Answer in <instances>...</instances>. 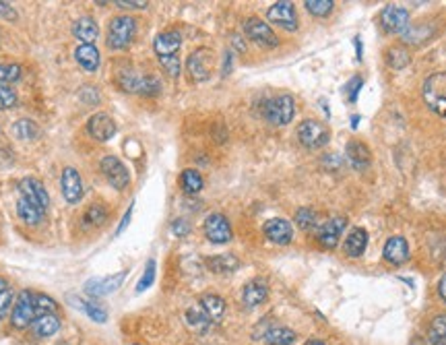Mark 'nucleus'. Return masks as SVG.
<instances>
[{"mask_svg": "<svg viewBox=\"0 0 446 345\" xmlns=\"http://www.w3.org/2000/svg\"><path fill=\"white\" fill-rule=\"evenodd\" d=\"M423 101L426 106L440 118H446V73H432L423 81Z\"/></svg>", "mask_w": 446, "mask_h": 345, "instance_id": "f257e3e1", "label": "nucleus"}, {"mask_svg": "<svg viewBox=\"0 0 446 345\" xmlns=\"http://www.w3.org/2000/svg\"><path fill=\"white\" fill-rule=\"evenodd\" d=\"M134 35H136V19H132L128 15L114 17L110 21V27H108V48L110 50H125L132 44Z\"/></svg>", "mask_w": 446, "mask_h": 345, "instance_id": "f03ea898", "label": "nucleus"}, {"mask_svg": "<svg viewBox=\"0 0 446 345\" xmlns=\"http://www.w3.org/2000/svg\"><path fill=\"white\" fill-rule=\"evenodd\" d=\"M262 114L265 118L275 126H286L293 120L295 116V101L291 95H277V97H271L265 101V108H262Z\"/></svg>", "mask_w": 446, "mask_h": 345, "instance_id": "7ed1b4c3", "label": "nucleus"}, {"mask_svg": "<svg viewBox=\"0 0 446 345\" xmlns=\"http://www.w3.org/2000/svg\"><path fill=\"white\" fill-rule=\"evenodd\" d=\"M213 64H215V56H213V50L209 48H198L194 50L189 61H186V70L191 75V79L194 83H205L211 79V73H213Z\"/></svg>", "mask_w": 446, "mask_h": 345, "instance_id": "20e7f679", "label": "nucleus"}, {"mask_svg": "<svg viewBox=\"0 0 446 345\" xmlns=\"http://www.w3.org/2000/svg\"><path fill=\"white\" fill-rule=\"evenodd\" d=\"M37 318V310H35V294L30 289H23L17 296V302L13 306V314H11V322L17 329H27L32 327L33 320Z\"/></svg>", "mask_w": 446, "mask_h": 345, "instance_id": "39448f33", "label": "nucleus"}, {"mask_svg": "<svg viewBox=\"0 0 446 345\" xmlns=\"http://www.w3.org/2000/svg\"><path fill=\"white\" fill-rule=\"evenodd\" d=\"M329 128L319 123V120H304L302 125L298 126V139L306 149H320L329 143Z\"/></svg>", "mask_w": 446, "mask_h": 345, "instance_id": "423d86ee", "label": "nucleus"}, {"mask_svg": "<svg viewBox=\"0 0 446 345\" xmlns=\"http://www.w3.org/2000/svg\"><path fill=\"white\" fill-rule=\"evenodd\" d=\"M106 180L116 190H125L130 184V174H128L127 165L116 156H106L99 163Z\"/></svg>", "mask_w": 446, "mask_h": 345, "instance_id": "0eeeda50", "label": "nucleus"}, {"mask_svg": "<svg viewBox=\"0 0 446 345\" xmlns=\"http://www.w3.org/2000/svg\"><path fill=\"white\" fill-rule=\"evenodd\" d=\"M267 19L279 27H283L286 32H295L298 30V15H295V6L293 2H275L269 11H267Z\"/></svg>", "mask_w": 446, "mask_h": 345, "instance_id": "6e6552de", "label": "nucleus"}, {"mask_svg": "<svg viewBox=\"0 0 446 345\" xmlns=\"http://www.w3.org/2000/svg\"><path fill=\"white\" fill-rule=\"evenodd\" d=\"M381 25L386 33H403L407 32L409 27V13L407 8L403 6H397V4H388L381 15Z\"/></svg>", "mask_w": 446, "mask_h": 345, "instance_id": "1a4fd4ad", "label": "nucleus"}, {"mask_svg": "<svg viewBox=\"0 0 446 345\" xmlns=\"http://www.w3.org/2000/svg\"><path fill=\"white\" fill-rule=\"evenodd\" d=\"M205 236L213 242V244H227L234 238L231 225L225 215L222 213H211L205 220Z\"/></svg>", "mask_w": 446, "mask_h": 345, "instance_id": "9d476101", "label": "nucleus"}, {"mask_svg": "<svg viewBox=\"0 0 446 345\" xmlns=\"http://www.w3.org/2000/svg\"><path fill=\"white\" fill-rule=\"evenodd\" d=\"M244 33H246L255 44L262 46V48H275V46L279 44L277 35H275V32L269 27V23L260 21L258 17H253V19H248V21L244 23Z\"/></svg>", "mask_w": 446, "mask_h": 345, "instance_id": "9b49d317", "label": "nucleus"}, {"mask_svg": "<svg viewBox=\"0 0 446 345\" xmlns=\"http://www.w3.org/2000/svg\"><path fill=\"white\" fill-rule=\"evenodd\" d=\"M19 190H21V196L25 201H30L33 207H37L39 211H46L48 205H50V196L46 192V187L35 180V178H23L19 182Z\"/></svg>", "mask_w": 446, "mask_h": 345, "instance_id": "f8f14e48", "label": "nucleus"}, {"mask_svg": "<svg viewBox=\"0 0 446 345\" xmlns=\"http://www.w3.org/2000/svg\"><path fill=\"white\" fill-rule=\"evenodd\" d=\"M60 190L66 203L77 205L83 199V178L75 168H64L63 178H60Z\"/></svg>", "mask_w": 446, "mask_h": 345, "instance_id": "ddd939ff", "label": "nucleus"}, {"mask_svg": "<svg viewBox=\"0 0 446 345\" xmlns=\"http://www.w3.org/2000/svg\"><path fill=\"white\" fill-rule=\"evenodd\" d=\"M87 132H89L96 141L106 143V141H110V139L116 134V123L112 120L110 114L99 112V114H94V116L87 120Z\"/></svg>", "mask_w": 446, "mask_h": 345, "instance_id": "4468645a", "label": "nucleus"}, {"mask_svg": "<svg viewBox=\"0 0 446 345\" xmlns=\"http://www.w3.org/2000/svg\"><path fill=\"white\" fill-rule=\"evenodd\" d=\"M125 277H127V273H125V271H120V273L110 275V277H96V280H89V282L85 283V291H87L91 298L108 296V294L116 291V289L122 285Z\"/></svg>", "mask_w": 446, "mask_h": 345, "instance_id": "2eb2a0df", "label": "nucleus"}, {"mask_svg": "<svg viewBox=\"0 0 446 345\" xmlns=\"http://www.w3.org/2000/svg\"><path fill=\"white\" fill-rule=\"evenodd\" d=\"M343 230H345V220L343 218H333V220H329L326 223L320 225L319 232H317V240L324 249L331 251V249H335L339 244V238H341Z\"/></svg>", "mask_w": 446, "mask_h": 345, "instance_id": "dca6fc26", "label": "nucleus"}, {"mask_svg": "<svg viewBox=\"0 0 446 345\" xmlns=\"http://www.w3.org/2000/svg\"><path fill=\"white\" fill-rule=\"evenodd\" d=\"M182 46V35L174 30L170 32H161L155 42H153V50L158 54V58H172V56H178V50Z\"/></svg>", "mask_w": 446, "mask_h": 345, "instance_id": "f3484780", "label": "nucleus"}, {"mask_svg": "<svg viewBox=\"0 0 446 345\" xmlns=\"http://www.w3.org/2000/svg\"><path fill=\"white\" fill-rule=\"evenodd\" d=\"M345 157H348V161H350L351 168H353V170H357V172L368 170V168H370V163H372V153H370L368 145H366V143H362V141H355V139L345 145Z\"/></svg>", "mask_w": 446, "mask_h": 345, "instance_id": "a211bd4d", "label": "nucleus"}, {"mask_svg": "<svg viewBox=\"0 0 446 345\" xmlns=\"http://www.w3.org/2000/svg\"><path fill=\"white\" fill-rule=\"evenodd\" d=\"M262 232H265V236L271 240V242H275V244H289L291 242V238H293V227H291V223L287 220H281V218H273V220H269L265 223V227H262Z\"/></svg>", "mask_w": 446, "mask_h": 345, "instance_id": "6ab92c4d", "label": "nucleus"}, {"mask_svg": "<svg viewBox=\"0 0 446 345\" xmlns=\"http://www.w3.org/2000/svg\"><path fill=\"white\" fill-rule=\"evenodd\" d=\"M383 256L386 263H390V265H395V267L403 265V263L409 258V244H407V240H405L403 236H393V238H388L386 244H384Z\"/></svg>", "mask_w": 446, "mask_h": 345, "instance_id": "aec40b11", "label": "nucleus"}, {"mask_svg": "<svg viewBox=\"0 0 446 345\" xmlns=\"http://www.w3.org/2000/svg\"><path fill=\"white\" fill-rule=\"evenodd\" d=\"M269 296V287L262 280H255V282H248L244 285V291H242V302L244 306L248 308H255V306H260Z\"/></svg>", "mask_w": 446, "mask_h": 345, "instance_id": "412c9836", "label": "nucleus"}, {"mask_svg": "<svg viewBox=\"0 0 446 345\" xmlns=\"http://www.w3.org/2000/svg\"><path fill=\"white\" fill-rule=\"evenodd\" d=\"M72 35L81 42V44H94L99 35V27H97L96 19L91 17H81L72 23Z\"/></svg>", "mask_w": 446, "mask_h": 345, "instance_id": "4be33fe9", "label": "nucleus"}, {"mask_svg": "<svg viewBox=\"0 0 446 345\" xmlns=\"http://www.w3.org/2000/svg\"><path fill=\"white\" fill-rule=\"evenodd\" d=\"M368 246V232L364 227H353L350 232V236L345 238V254L351 258H357L366 252Z\"/></svg>", "mask_w": 446, "mask_h": 345, "instance_id": "5701e85b", "label": "nucleus"}, {"mask_svg": "<svg viewBox=\"0 0 446 345\" xmlns=\"http://www.w3.org/2000/svg\"><path fill=\"white\" fill-rule=\"evenodd\" d=\"M75 58L77 63L81 64L87 73H96L99 68V50H97L94 44H81L77 50H75Z\"/></svg>", "mask_w": 446, "mask_h": 345, "instance_id": "b1692460", "label": "nucleus"}, {"mask_svg": "<svg viewBox=\"0 0 446 345\" xmlns=\"http://www.w3.org/2000/svg\"><path fill=\"white\" fill-rule=\"evenodd\" d=\"M32 327L37 337H52L60 329V318L58 314H42L33 320Z\"/></svg>", "mask_w": 446, "mask_h": 345, "instance_id": "393cba45", "label": "nucleus"}, {"mask_svg": "<svg viewBox=\"0 0 446 345\" xmlns=\"http://www.w3.org/2000/svg\"><path fill=\"white\" fill-rule=\"evenodd\" d=\"M207 267L213 273H231L240 267V261L234 254H219V256H209Z\"/></svg>", "mask_w": 446, "mask_h": 345, "instance_id": "a878e982", "label": "nucleus"}, {"mask_svg": "<svg viewBox=\"0 0 446 345\" xmlns=\"http://www.w3.org/2000/svg\"><path fill=\"white\" fill-rule=\"evenodd\" d=\"M200 308L207 313V316L211 320H219L225 313V302H223L222 296H215V294H205L200 298Z\"/></svg>", "mask_w": 446, "mask_h": 345, "instance_id": "bb28decb", "label": "nucleus"}, {"mask_svg": "<svg viewBox=\"0 0 446 345\" xmlns=\"http://www.w3.org/2000/svg\"><path fill=\"white\" fill-rule=\"evenodd\" d=\"M141 81H143V77H139L132 68H120L118 73H116V83L120 85V89H125L128 94H139V89H141Z\"/></svg>", "mask_w": 446, "mask_h": 345, "instance_id": "cd10ccee", "label": "nucleus"}, {"mask_svg": "<svg viewBox=\"0 0 446 345\" xmlns=\"http://www.w3.org/2000/svg\"><path fill=\"white\" fill-rule=\"evenodd\" d=\"M428 344L446 345V314H438L432 318L428 329Z\"/></svg>", "mask_w": 446, "mask_h": 345, "instance_id": "c85d7f7f", "label": "nucleus"}, {"mask_svg": "<svg viewBox=\"0 0 446 345\" xmlns=\"http://www.w3.org/2000/svg\"><path fill=\"white\" fill-rule=\"evenodd\" d=\"M295 333L287 327H275L265 333V344L267 345H291L295 341Z\"/></svg>", "mask_w": 446, "mask_h": 345, "instance_id": "c756f323", "label": "nucleus"}, {"mask_svg": "<svg viewBox=\"0 0 446 345\" xmlns=\"http://www.w3.org/2000/svg\"><path fill=\"white\" fill-rule=\"evenodd\" d=\"M17 213H19L21 220L25 221V223H30V225H37L42 221V215H44V211H39L37 207H33L32 203L25 201L23 196L17 203Z\"/></svg>", "mask_w": 446, "mask_h": 345, "instance_id": "7c9ffc66", "label": "nucleus"}, {"mask_svg": "<svg viewBox=\"0 0 446 345\" xmlns=\"http://www.w3.org/2000/svg\"><path fill=\"white\" fill-rule=\"evenodd\" d=\"M108 220V211H106V207L103 205H91V207H87V211L83 213V225L85 227H99V225H103Z\"/></svg>", "mask_w": 446, "mask_h": 345, "instance_id": "2f4dec72", "label": "nucleus"}, {"mask_svg": "<svg viewBox=\"0 0 446 345\" xmlns=\"http://www.w3.org/2000/svg\"><path fill=\"white\" fill-rule=\"evenodd\" d=\"M180 184H182V190L189 192V194H196L203 190V176L196 172V170H184L182 176H180Z\"/></svg>", "mask_w": 446, "mask_h": 345, "instance_id": "473e14b6", "label": "nucleus"}, {"mask_svg": "<svg viewBox=\"0 0 446 345\" xmlns=\"http://www.w3.org/2000/svg\"><path fill=\"white\" fill-rule=\"evenodd\" d=\"M13 134L21 141H30V139H35L39 134V128L30 118H21L13 125Z\"/></svg>", "mask_w": 446, "mask_h": 345, "instance_id": "72a5a7b5", "label": "nucleus"}, {"mask_svg": "<svg viewBox=\"0 0 446 345\" xmlns=\"http://www.w3.org/2000/svg\"><path fill=\"white\" fill-rule=\"evenodd\" d=\"M295 223H298L300 230L310 232V230H314V227L319 225V215H317L314 209L304 207V209H298V211H295Z\"/></svg>", "mask_w": 446, "mask_h": 345, "instance_id": "f704fd0d", "label": "nucleus"}, {"mask_svg": "<svg viewBox=\"0 0 446 345\" xmlns=\"http://www.w3.org/2000/svg\"><path fill=\"white\" fill-rule=\"evenodd\" d=\"M386 64L395 70H403L409 64V54L403 48H388L386 50Z\"/></svg>", "mask_w": 446, "mask_h": 345, "instance_id": "c9c22d12", "label": "nucleus"}, {"mask_svg": "<svg viewBox=\"0 0 446 345\" xmlns=\"http://www.w3.org/2000/svg\"><path fill=\"white\" fill-rule=\"evenodd\" d=\"M304 4H306L308 13L314 15V17H329L335 8L333 0H306Z\"/></svg>", "mask_w": 446, "mask_h": 345, "instance_id": "e433bc0d", "label": "nucleus"}, {"mask_svg": "<svg viewBox=\"0 0 446 345\" xmlns=\"http://www.w3.org/2000/svg\"><path fill=\"white\" fill-rule=\"evenodd\" d=\"M186 318H189V322H191L194 329H198V331H205L207 327H209V322H211V318L207 316V313L200 308V306H194L191 308L189 313H186Z\"/></svg>", "mask_w": 446, "mask_h": 345, "instance_id": "4c0bfd02", "label": "nucleus"}, {"mask_svg": "<svg viewBox=\"0 0 446 345\" xmlns=\"http://www.w3.org/2000/svg\"><path fill=\"white\" fill-rule=\"evenodd\" d=\"M77 306H81V308L85 310V314H87L91 320H96V322H106V320H108L106 308L99 306L97 302H85V300H81V304H77Z\"/></svg>", "mask_w": 446, "mask_h": 345, "instance_id": "58836bf2", "label": "nucleus"}, {"mask_svg": "<svg viewBox=\"0 0 446 345\" xmlns=\"http://www.w3.org/2000/svg\"><path fill=\"white\" fill-rule=\"evenodd\" d=\"M21 79V66L19 64H0V83L8 85Z\"/></svg>", "mask_w": 446, "mask_h": 345, "instance_id": "ea45409f", "label": "nucleus"}, {"mask_svg": "<svg viewBox=\"0 0 446 345\" xmlns=\"http://www.w3.org/2000/svg\"><path fill=\"white\" fill-rule=\"evenodd\" d=\"M56 302L48 296H42V294H35V310H37V316L42 314H56Z\"/></svg>", "mask_w": 446, "mask_h": 345, "instance_id": "a19ab883", "label": "nucleus"}, {"mask_svg": "<svg viewBox=\"0 0 446 345\" xmlns=\"http://www.w3.org/2000/svg\"><path fill=\"white\" fill-rule=\"evenodd\" d=\"M155 282V261L149 258L147 267H145V273L141 275L139 280V285H136V291H145L147 287H151V283Z\"/></svg>", "mask_w": 446, "mask_h": 345, "instance_id": "79ce46f5", "label": "nucleus"}, {"mask_svg": "<svg viewBox=\"0 0 446 345\" xmlns=\"http://www.w3.org/2000/svg\"><path fill=\"white\" fill-rule=\"evenodd\" d=\"M13 304V291L4 280H0V318H4Z\"/></svg>", "mask_w": 446, "mask_h": 345, "instance_id": "37998d69", "label": "nucleus"}, {"mask_svg": "<svg viewBox=\"0 0 446 345\" xmlns=\"http://www.w3.org/2000/svg\"><path fill=\"white\" fill-rule=\"evenodd\" d=\"M160 92H161V83L155 79V77H143L139 94L151 97V95H158Z\"/></svg>", "mask_w": 446, "mask_h": 345, "instance_id": "c03bdc74", "label": "nucleus"}, {"mask_svg": "<svg viewBox=\"0 0 446 345\" xmlns=\"http://www.w3.org/2000/svg\"><path fill=\"white\" fill-rule=\"evenodd\" d=\"M17 104V94L8 87L0 83V110H8Z\"/></svg>", "mask_w": 446, "mask_h": 345, "instance_id": "a18cd8bd", "label": "nucleus"}, {"mask_svg": "<svg viewBox=\"0 0 446 345\" xmlns=\"http://www.w3.org/2000/svg\"><path fill=\"white\" fill-rule=\"evenodd\" d=\"M362 85H364V79L362 77H351V81L348 83V99H350V104H355L357 101V95L362 92Z\"/></svg>", "mask_w": 446, "mask_h": 345, "instance_id": "49530a36", "label": "nucleus"}, {"mask_svg": "<svg viewBox=\"0 0 446 345\" xmlns=\"http://www.w3.org/2000/svg\"><path fill=\"white\" fill-rule=\"evenodd\" d=\"M160 63L161 66L167 70V75H170V77H174V79H176V77L180 75V58H178V56H172V58H161Z\"/></svg>", "mask_w": 446, "mask_h": 345, "instance_id": "de8ad7c7", "label": "nucleus"}, {"mask_svg": "<svg viewBox=\"0 0 446 345\" xmlns=\"http://www.w3.org/2000/svg\"><path fill=\"white\" fill-rule=\"evenodd\" d=\"M172 232H174V236H189V232H191V225H189V221L186 220H176L172 223Z\"/></svg>", "mask_w": 446, "mask_h": 345, "instance_id": "09e8293b", "label": "nucleus"}, {"mask_svg": "<svg viewBox=\"0 0 446 345\" xmlns=\"http://www.w3.org/2000/svg\"><path fill=\"white\" fill-rule=\"evenodd\" d=\"M120 8H147V0H116L114 2Z\"/></svg>", "mask_w": 446, "mask_h": 345, "instance_id": "8fccbe9b", "label": "nucleus"}, {"mask_svg": "<svg viewBox=\"0 0 446 345\" xmlns=\"http://www.w3.org/2000/svg\"><path fill=\"white\" fill-rule=\"evenodd\" d=\"M322 165H324L326 170H333V165H335V170H341V168H343V159L337 156V153H333V156H324V159H322Z\"/></svg>", "mask_w": 446, "mask_h": 345, "instance_id": "3c124183", "label": "nucleus"}, {"mask_svg": "<svg viewBox=\"0 0 446 345\" xmlns=\"http://www.w3.org/2000/svg\"><path fill=\"white\" fill-rule=\"evenodd\" d=\"M0 17H6V19H15V17H17V13L13 11V6H11L8 2H2V0H0Z\"/></svg>", "mask_w": 446, "mask_h": 345, "instance_id": "603ef678", "label": "nucleus"}, {"mask_svg": "<svg viewBox=\"0 0 446 345\" xmlns=\"http://www.w3.org/2000/svg\"><path fill=\"white\" fill-rule=\"evenodd\" d=\"M132 209H134V205H130V207H128V211L125 213V218H122V223L118 225V230H116V234H118V236H120V234H122V232L127 230V225L130 223V215H132Z\"/></svg>", "mask_w": 446, "mask_h": 345, "instance_id": "864d4df0", "label": "nucleus"}, {"mask_svg": "<svg viewBox=\"0 0 446 345\" xmlns=\"http://www.w3.org/2000/svg\"><path fill=\"white\" fill-rule=\"evenodd\" d=\"M438 296L442 298V302H446V273L440 277V282H438Z\"/></svg>", "mask_w": 446, "mask_h": 345, "instance_id": "5fc2aeb1", "label": "nucleus"}, {"mask_svg": "<svg viewBox=\"0 0 446 345\" xmlns=\"http://www.w3.org/2000/svg\"><path fill=\"white\" fill-rule=\"evenodd\" d=\"M409 345H430V344H428L426 339H421V337H415L414 341H412V344H409Z\"/></svg>", "mask_w": 446, "mask_h": 345, "instance_id": "6e6d98bb", "label": "nucleus"}, {"mask_svg": "<svg viewBox=\"0 0 446 345\" xmlns=\"http://www.w3.org/2000/svg\"><path fill=\"white\" fill-rule=\"evenodd\" d=\"M355 50H357V58H362V44H359L357 37H355Z\"/></svg>", "mask_w": 446, "mask_h": 345, "instance_id": "4d7b16f0", "label": "nucleus"}, {"mask_svg": "<svg viewBox=\"0 0 446 345\" xmlns=\"http://www.w3.org/2000/svg\"><path fill=\"white\" fill-rule=\"evenodd\" d=\"M304 345H326L324 341H320V339H310V341H306Z\"/></svg>", "mask_w": 446, "mask_h": 345, "instance_id": "13d9d810", "label": "nucleus"}, {"mask_svg": "<svg viewBox=\"0 0 446 345\" xmlns=\"http://www.w3.org/2000/svg\"><path fill=\"white\" fill-rule=\"evenodd\" d=\"M357 123H359V116H353V118H351V126L357 128Z\"/></svg>", "mask_w": 446, "mask_h": 345, "instance_id": "bf43d9fd", "label": "nucleus"}]
</instances>
